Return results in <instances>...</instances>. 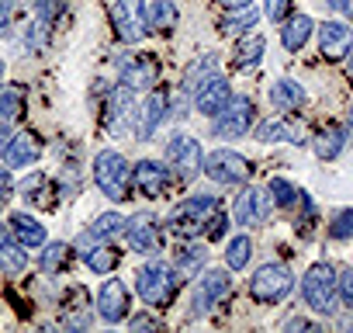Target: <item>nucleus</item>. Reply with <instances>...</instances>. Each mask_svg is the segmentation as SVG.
I'll return each mask as SVG.
<instances>
[{
	"label": "nucleus",
	"mask_w": 353,
	"mask_h": 333,
	"mask_svg": "<svg viewBox=\"0 0 353 333\" xmlns=\"http://www.w3.org/2000/svg\"><path fill=\"white\" fill-rule=\"evenodd\" d=\"M70 260H73V247H66V243H49V247L42 250L39 271H42V274H59V271L70 267Z\"/></svg>",
	"instance_id": "c85d7f7f"
},
{
	"label": "nucleus",
	"mask_w": 353,
	"mask_h": 333,
	"mask_svg": "<svg viewBox=\"0 0 353 333\" xmlns=\"http://www.w3.org/2000/svg\"><path fill=\"white\" fill-rule=\"evenodd\" d=\"M39 153H42V142H39L35 132H18V135L8 139L4 149H0V156H4L8 166H28V163L39 160Z\"/></svg>",
	"instance_id": "6ab92c4d"
},
{
	"label": "nucleus",
	"mask_w": 353,
	"mask_h": 333,
	"mask_svg": "<svg viewBox=\"0 0 353 333\" xmlns=\"http://www.w3.org/2000/svg\"><path fill=\"white\" fill-rule=\"evenodd\" d=\"M166 166L176 184H191L201 171H205V153L201 142L188 132H173L166 142Z\"/></svg>",
	"instance_id": "20e7f679"
},
{
	"label": "nucleus",
	"mask_w": 353,
	"mask_h": 333,
	"mask_svg": "<svg viewBox=\"0 0 353 333\" xmlns=\"http://www.w3.org/2000/svg\"><path fill=\"white\" fill-rule=\"evenodd\" d=\"M305 101H308L305 87H301L298 80H291V77H284V80H277V84L270 87V104H274L277 111H284V115L305 108Z\"/></svg>",
	"instance_id": "4be33fe9"
},
{
	"label": "nucleus",
	"mask_w": 353,
	"mask_h": 333,
	"mask_svg": "<svg viewBox=\"0 0 353 333\" xmlns=\"http://www.w3.org/2000/svg\"><path fill=\"white\" fill-rule=\"evenodd\" d=\"M0 73H4V63H0Z\"/></svg>",
	"instance_id": "5fc2aeb1"
},
{
	"label": "nucleus",
	"mask_w": 353,
	"mask_h": 333,
	"mask_svg": "<svg viewBox=\"0 0 353 333\" xmlns=\"http://www.w3.org/2000/svg\"><path fill=\"white\" fill-rule=\"evenodd\" d=\"M145 326H149V330H156V326H159V319H152V316H135V319H132V330H145Z\"/></svg>",
	"instance_id": "49530a36"
},
{
	"label": "nucleus",
	"mask_w": 353,
	"mask_h": 333,
	"mask_svg": "<svg viewBox=\"0 0 353 333\" xmlns=\"http://www.w3.org/2000/svg\"><path fill=\"white\" fill-rule=\"evenodd\" d=\"M132 178H135V191L142 198H163L173 174H170V166L159 163V160H139L132 166Z\"/></svg>",
	"instance_id": "ddd939ff"
},
{
	"label": "nucleus",
	"mask_w": 353,
	"mask_h": 333,
	"mask_svg": "<svg viewBox=\"0 0 353 333\" xmlns=\"http://www.w3.org/2000/svg\"><path fill=\"white\" fill-rule=\"evenodd\" d=\"M0 205H4V198H0Z\"/></svg>",
	"instance_id": "6e6d98bb"
},
{
	"label": "nucleus",
	"mask_w": 353,
	"mask_h": 333,
	"mask_svg": "<svg viewBox=\"0 0 353 333\" xmlns=\"http://www.w3.org/2000/svg\"><path fill=\"white\" fill-rule=\"evenodd\" d=\"M163 118H166V94H163V87H156V91L139 104V111H135V139L145 142Z\"/></svg>",
	"instance_id": "a211bd4d"
},
{
	"label": "nucleus",
	"mask_w": 353,
	"mask_h": 333,
	"mask_svg": "<svg viewBox=\"0 0 353 333\" xmlns=\"http://www.w3.org/2000/svg\"><path fill=\"white\" fill-rule=\"evenodd\" d=\"M121 229H125V219H121L118 212H104V216H97V219L90 222L87 240H111V236H118Z\"/></svg>",
	"instance_id": "2f4dec72"
},
{
	"label": "nucleus",
	"mask_w": 353,
	"mask_h": 333,
	"mask_svg": "<svg viewBox=\"0 0 353 333\" xmlns=\"http://www.w3.org/2000/svg\"><path fill=\"white\" fill-rule=\"evenodd\" d=\"M256 21H260V15H256L253 8H239V11H232V15L222 21V32H225V35H243V32H250Z\"/></svg>",
	"instance_id": "473e14b6"
},
{
	"label": "nucleus",
	"mask_w": 353,
	"mask_h": 333,
	"mask_svg": "<svg viewBox=\"0 0 353 333\" xmlns=\"http://www.w3.org/2000/svg\"><path fill=\"white\" fill-rule=\"evenodd\" d=\"M225 11H239V8H253V0H219Z\"/></svg>",
	"instance_id": "de8ad7c7"
},
{
	"label": "nucleus",
	"mask_w": 353,
	"mask_h": 333,
	"mask_svg": "<svg viewBox=\"0 0 353 333\" xmlns=\"http://www.w3.org/2000/svg\"><path fill=\"white\" fill-rule=\"evenodd\" d=\"M215 73V56H205V59H198L191 70H188V77H184V91H194L205 77H212Z\"/></svg>",
	"instance_id": "e433bc0d"
},
{
	"label": "nucleus",
	"mask_w": 353,
	"mask_h": 333,
	"mask_svg": "<svg viewBox=\"0 0 353 333\" xmlns=\"http://www.w3.org/2000/svg\"><path fill=\"white\" fill-rule=\"evenodd\" d=\"M250 160L236 149H215L205 156V174L215 184H246L250 181Z\"/></svg>",
	"instance_id": "6e6552de"
},
{
	"label": "nucleus",
	"mask_w": 353,
	"mask_h": 333,
	"mask_svg": "<svg viewBox=\"0 0 353 333\" xmlns=\"http://www.w3.org/2000/svg\"><path fill=\"white\" fill-rule=\"evenodd\" d=\"M94 184H97L101 195L111 198V202L132 198V195H128V191H132V166H128V160H125L118 149H101V153L94 156Z\"/></svg>",
	"instance_id": "f257e3e1"
},
{
	"label": "nucleus",
	"mask_w": 353,
	"mask_h": 333,
	"mask_svg": "<svg viewBox=\"0 0 353 333\" xmlns=\"http://www.w3.org/2000/svg\"><path fill=\"white\" fill-rule=\"evenodd\" d=\"M229 101H232V87H229V80L219 77V73L205 77V80L194 87V108H198L205 118H215Z\"/></svg>",
	"instance_id": "2eb2a0df"
},
{
	"label": "nucleus",
	"mask_w": 353,
	"mask_h": 333,
	"mask_svg": "<svg viewBox=\"0 0 353 333\" xmlns=\"http://www.w3.org/2000/svg\"><path fill=\"white\" fill-rule=\"evenodd\" d=\"M118 73H121V84L132 87V91H149L156 80H159V59L149 56V53H125L118 59Z\"/></svg>",
	"instance_id": "9d476101"
},
{
	"label": "nucleus",
	"mask_w": 353,
	"mask_h": 333,
	"mask_svg": "<svg viewBox=\"0 0 353 333\" xmlns=\"http://www.w3.org/2000/svg\"><path fill=\"white\" fill-rule=\"evenodd\" d=\"M208 257V250H201V247H188V250H181V257H176V274L181 278H188V274H194L198 267H201V260Z\"/></svg>",
	"instance_id": "c9c22d12"
},
{
	"label": "nucleus",
	"mask_w": 353,
	"mask_h": 333,
	"mask_svg": "<svg viewBox=\"0 0 353 333\" xmlns=\"http://www.w3.org/2000/svg\"><path fill=\"white\" fill-rule=\"evenodd\" d=\"M111 25L114 35L125 46H135L149 35V11H145V0H114L111 4Z\"/></svg>",
	"instance_id": "0eeeda50"
},
{
	"label": "nucleus",
	"mask_w": 353,
	"mask_h": 333,
	"mask_svg": "<svg viewBox=\"0 0 353 333\" xmlns=\"http://www.w3.org/2000/svg\"><path fill=\"white\" fill-rule=\"evenodd\" d=\"M294 288V274L284 264H260L250 278V295L263 305H274L281 298H288Z\"/></svg>",
	"instance_id": "423d86ee"
},
{
	"label": "nucleus",
	"mask_w": 353,
	"mask_h": 333,
	"mask_svg": "<svg viewBox=\"0 0 353 333\" xmlns=\"http://www.w3.org/2000/svg\"><path fill=\"white\" fill-rule=\"evenodd\" d=\"M350 125H353V104H350Z\"/></svg>",
	"instance_id": "864d4df0"
},
{
	"label": "nucleus",
	"mask_w": 353,
	"mask_h": 333,
	"mask_svg": "<svg viewBox=\"0 0 353 333\" xmlns=\"http://www.w3.org/2000/svg\"><path fill=\"white\" fill-rule=\"evenodd\" d=\"M219 209V198L215 195H191L184 202H176L173 212H170V233L181 236V240H194L205 233V226L212 222Z\"/></svg>",
	"instance_id": "f03ea898"
},
{
	"label": "nucleus",
	"mask_w": 353,
	"mask_h": 333,
	"mask_svg": "<svg viewBox=\"0 0 353 333\" xmlns=\"http://www.w3.org/2000/svg\"><path fill=\"white\" fill-rule=\"evenodd\" d=\"M232 292V278L229 271H205L194 285V295H191V312L194 316H205L208 309H215L225 295Z\"/></svg>",
	"instance_id": "f8f14e48"
},
{
	"label": "nucleus",
	"mask_w": 353,
	"mask_h": 333,
	"mask_svg": "<svg viewBox=\"0 0 353 333\" xmlns=\"http://www.w3.org/2000/svg\"><path fill=\"white\" fill-rule=\"evenodd\" d=\"M125 236H128V247L142 257H156L163 250V236H159V222L156 216L149 212H135L128 222H125Z\"/></svg>",
	"instance_id": "9b49d317"
},
{
	"label": "nucleus",
	"mask_w": 353,
	"mask_h": 333,
	"mask_svg": "<svg viewBox=\"0 0 353 333\" xmlns=\"http://www.w3.org/2000/svg\"><path fill=\"white\" fill-rule=\"evenodd\" d=\"M8 226H11V233L18 236V243L28 247V250H39V247H46V240H49L46 226H42L35 216H28V212H11Z\"/></svg>",
	"instance_id": "aec40b11"
},
{
	"label": "nucleus",
	"mask_w": 353,
	"mask_h": 333,
	"mask_svg": "<svg viewBox=\"0 0 353 333\" xmlns=\"http://www.w3.org/2000/svg\"><path fill=\"white\" fill-rule=\"evenodd\" d=\"M346 73L353 77V49H350V56H346Z\"/></svg>",
	"instance_id": "603ef678"
},
{
	"label": "nucleus",
	"mask_w": 353,
	"mask_h": 333,
	"mask_svg": "<svg viewBox=\"0 0 353 333\" xmlns=\"http://www.w3.org/2000/svg\"><path fill=\"white\" fill-rule=\"evenodd\" d=\"M46 191V178L42 174H32L28 181H21L18 184V195L25 198V202H32V205H39V195Z\"/></svg>",
	"instance_id": "58836bf2"
},
{
	"label": "nucleus",
	"mask_w": 353,
	"mask_h": 333,
	"mask_svg": "<svg viewBox=\"0 0 353 333\" xmlns=\"http://www.w3.org/2000/svg\"><path fill=\"white\" fill-rule=\"evenodd\" d=\"M0 267H4L8 274H21V271L28 267V257H25L18 236L11 240V226H8V229L0 226Z\"/></svg>",
	"instance_id": "a878e982"
},
{
	"label": "nucleus",
	"mask_w": 353,
	"mask_h": 333,
	"mask_svg": "<svg viewBox=\"0 0 353 333\" xmlns=\"http://www.w3.org/2000/svg\"><path fill=\"white\" fill-rule=\"evenodd\" d=\"M346 142H350V129H346V125H329V129L315 132L312 149H315L319 160H336V156L346 149Z\"/></svg>",
	"instance_id": "5701e85b"
},
{
	"label": "nucleus",
	"mask_w": 353,
	"mask_h": 333,
	"mask_svg": "<svg viewBox=\"0 0 353 333\" xmlns=\"http://www.w3.org/2000/svg\"><path fill=\"white\" fill-rule=\"evenodd\" d=\"M176 288H181V274H176L173 267H166V264H159V260L135 271V292L152 309H166L173 302Z\"/></svg>",
	"instance_id": "7ed1b4c3"
},
{
	"label": "nucleus",
	"mask_w": 353,
	"mask_h": 333,
	"mask_svg": "<svg viewBox=\"0 0 353 333\" xmlns=\"http://www.w3.org/2000/svg\"><path fill=\"white\" fill-rule=\"evenodd\" d=\"M319 49L325 59H343L353 49V28L346 21H325L319 25Z\"/></svg>",
	"instance_id": "f3484780"
},
{
	"label": "nucleus",
	"mask_w": 353,
	"mask_h": 333,
	"mask_svg": "<svg viewBox=\"0 0 353 333\" xmlns=\"http://www.w3.org/2000/svg\"><path fill=\"white\" fill-rule=\"evenodd\" d=\"M270 198H274V205H281V209H291V205H298V202H301V191H298L291 181H284V178H274V181H270Z\"/></svg>",
	"instance_id": "72a5a7b5"
},
{
	"label": "nucleus",
	"mask_w": 353,
	"mask_h": 333,
	"mask_svg": "<svg viewBox=\"0 0 353 333\" xmlns=\"http://www.w3.org/2000/svg\"><path fill=\"white\" fill-rule=\"evenodd\" d=\"M59 11H63V0H42V4H39V18H42V25H49Z\"/></svg>",
	"instance_id": "79ce46f5"
},
{
	"label": "nucleus",
	"mask_w": 353,
	"mask_h": 333,
	"mask_svg": "<svg viewBox=\"0 0 353 333\" xmlns=\"http://www.w3.org/2000/svg\"><path fill=\"white\" fill-rule=\"evenodd\" d=\"M301 298L312 312H332L339 302V288H336V267L319 260L305 271L301 278Z\"/></svg>",
	"instance_id": "39448f33"
},
{
	"label": "nucleus",
	"mask_w": 353,
	"mask_h": 333,
	"mask_svg": "<svg viewBox=\"0 0 353 333\" xmlns=\"http://www.w3.org/2000/svg\"><path fill=\"white\" fill-rule=\"evenodd\" d=\"M253 118H256V111H253V101L250 97H232L219 115H215V139H243L250 129H253Z\"/></svg>",
	"instance_id": "1a4fd4ad"
},
{
	"label": "nucleus",
	"mask_w": 353,
	"mask_h": 333,
	"mask_svg": "<svg viewBox=\"0 0 353 333\" xmlns=\"http://www.w3.org/2000/svg\"><path fill=\"white\" fill-rule=\"evenodd\" d=\"M225 226H229V219L215 212V216H212V226L205 229V236H208V240H222V236H225Z\"/></svg>",
	"instance_id": "37998d69"
},
{
	"label": "nucleus",
	"mask_w": 353,
	"mask_h": 333,
	"mask_svg": "<svg viewBox=\"0 0 353 333\" xmlns=\"http://www.w3.org/2000/svg\"><path fill=\"white\" fill-rule=\"evenodd\" d=\"M250 257H253V240L250 236H232L225 243V264H229V271H243L250 264Z\"/></svg>",
	"instance_id": "c756f323"
},
{
	"label": "nucleus",
	"mask_w": 353,
	"mask_h": 333,
	"mask_svg": "<svg viewBox=\"0 0 353 333\" xmlns=\"http://www.w3.org/2000/svg\"><path fill=\"white\" fill-rule=\"evenodd\" d=\"M329 236L332 240H350L353 236V209H339L329 222Z\"/></svg>",
	"instance_id": "4c0bfd02"
},
{
	"label": "nucleus",
	"mask_w": 353,
	"mask_h": 333,
	"mask_svg": "<svg viewBox=\"0 0 353 333\" xmlns=\"http://www.w3.org/2000/svg\"><path fill=\"white\" fill-rule=\"evenodd\" d=\"M25 111V94L18 87H8V91H0V122H11Z\"/></svg>",
	"instance_id": "f704fd0d"
},
{
	"label": "nucleus",
	"mask_w": 353,
	"mask_h": 333,
	"mask_svg": "<svg viewBox=\"0 0 353 333\" xmlns=\"http://www.w3.org/2000/svg\"><path fill=\"white\" fill-rule=\"evenodd\" d=\"M145 11H149V28L159 32V35H170V32L176 28V18H181V15H176L173 0H149Z\"/></svg>",
	"instance_id": "cd10ccee"
},
{
	"label": "nucleus",
	"mask_w": 353,
	"mask_h": 333,
	"mask_svg": "<svg viewBox=\"0 0 353 333\" xmlns=\"http://www.w3.org/2000/svg\"><path fill=\"white\" fill-rule=\"evenodd\" d=\"M263 53H267L263 35H246V39L232 49V66H236V70H253V66H260Z\"/></svg>",
	"instance_id": "bb28decb"
},
{
	"label": "nucleus",
	"mask_w": 353,
	"mask_h": 333,
	"mask_svg": "<svg viewBox=\"0 0 353 333\" xmlns=\"http://www.w3.org/2000/svg\"><path fill=\"white\" fill-rule=\"evenodd\" d=\"M8 195H11V174L0 171V198H8Z\"/></svg>",
	"instance_id": "09e8293b"
},
{
	"label": "nucleus",
	"mask_w": 353,
	"mask_h": 333,
	"mask_svg": "<svg viewBox=\"0 0 353 333\" xmlns=\"http://www.w3.org/2000/svg\"><path fill=\"white\" fill-rule=\"evenodd\" d=\"M135 101H132V87H125V91H114L111 94V104H108V129L118 135V132H125L128 129V122L135 118Z\"/></svg>",
	"instance_id": "b1692460"
},
{
	"label": "nucleus",
	"mask_w": 353,
	"mask_h": 333,
	"mask_svg": "<svg viewBox=\"0 0 353 333\" xmlns=\"http://www.w3.org/2000/svg\"><path fill=\"white\" fill-rule=\"evenodd\" d=\"M128 309H132V295H128L125 281L111 278L97 288V312H101L104 323H121L128 316Z\"/></svg>",
	"instance_id": "dca6fc26"
},
{
	"label": "nucleus",
	"mask_w": 353,
	"mask_h": 333,
	"mask_svg": "<svg viewBox=\"0 0 353 333\" xmlns=\"http://www.w3.org/2000/svg\"><path fill=\"white\" fill-rule=\"evenodd\" d=\"M308 319H288V330H305Z\"/></svg>",
	"instance_id": "3c124183"
},
{
	"label": "nucleus",
	"mask_w": 353,
	"mask_h": 333,
	"mask_svg": "<svg viewBox=\"0 0 353 333\" xmlns=\"http://www.w3.org/2000/svg\"><path fill=\"white\" fill-rule=\"evenodd\" d=\"M11 15H14V0H0V32L11 25Z\"/></svg>",
	"instance_id": "c03bdc74"
},
{
	"label": "nucleus",
	"mask_w": 353,
	"mask_h": 333,
	"mask_svg": "<svg viewBox=\"0 0 353 333\" xmlns=\"http://www.w3.org/2000/svg\"><path fill=\"white\" fill-rule=\"evenodd\" d=\"M288 11H291V0H263V15L270 21H284Z\"/></svg>",
	"instance_id": "a19ab883"
},
{
	"label": "nucleus",
	"mask_w": 353,
	"mask_h": 333,
	"mask_svg": "<svg viewBox=\"0 0 353 333\" xmlns=\"http://www.w3.org/2000/svg\"><path fill=\"white\" fill-rule=\"evenodd\" d=\"M336 288H339V298H343V305H350V309H353V267H343V271H336Z\"/></svg>",
	"instance_id": "ea45409f"
},
{
	"label": "nucleus",
	"mask_w": 353,
	"mask_h": 333,
	"mask_svg": "<svg viewBox=\"0 0 353 333\" xmlns=\"http://www.w3.org/2000/svg\"><path fill=\"white\" fill-rule=\"evenodd\" d=\"M329 8L339 11V15H346V18H353V0H329Z\"/></svg>",
	"instance_id": "a18cd8bd"
},
{
	"label": "nucleus",
	"mask_w": 353,
	"mask_h": 333,
	"mask_svg": "<svg viewBox=\"0 0 353 333\" xmlns=\"http://www.w3.org/2000/svg\"><path fill=\"white\" fill-rule=\"evenodd\" d=\"M312 18L308 15H291V18H284L281 21V46L288 49V53H301L305 49V42L312 39Z\"/></svg>",
	"instance_id": "412c9836"
},
{
	"label": "nucleus",
	"mask_w": 353,
	"mask_h": 333,
	"mask_svg": "<svg viewBox=\"0 0 353 333\" xmlns=\"http://www.w3.org/2000/svg\"><path fill=\"white\" fill-rule=\"evenodd\" d=\"M8 139H11V129H8V125H0V149L8 146Z\"/></svg>",
	"instance_id": "8fccbe9b"
},
{
	"label": "nucleus",
	"mask_w": 353,
	"mask_h": 333,
	"mask_svg": "<svg viewBox=\"0 0 353 333\" xmlns=\"http://www.w3.org/2000/svg\"><path fill=\"white\" fill-rule=\"evenodd\" d=\"M270 209H274L270 191H263V188H243L239 198H236V205H232V219L239 226H260L270 216Z\"/></svg>",
	"instance_id": "4468645a"
},
{
	"label": "nucleus",
	"mask_w": 353,
	"mask_h": 333,
	"mask_svg": "<svg viewBox=\"0 0 353 333\" xmlns=\"http://www.w3.org/2000/svg\"><path fill=\"white\" fill-rule=\"evenodd\" d=\"M118 260H121V254H118L114 247H97V250H87V254H83V264H87L94 274H111V271L118 267Z\"/></svg>",
	"instance_id": "7c9ffc66"
},
{
	"label": "nucleus",
	"mask_w": 353,
	"mask_h": 333,
	"mask_svg": "<svg viewBox=\"0 0 353 333\" xmlns=\"http://www.w3.org/2000/svg\"><path fill=\"white\" fill-rule=\"evenodd\" d=\"M253 135H256V142H298V146L305 142L301 132L288 118H267V122H260L253 129Z\"/></svg>",
	"instance_id": "393cba45"
}]
</instances>
